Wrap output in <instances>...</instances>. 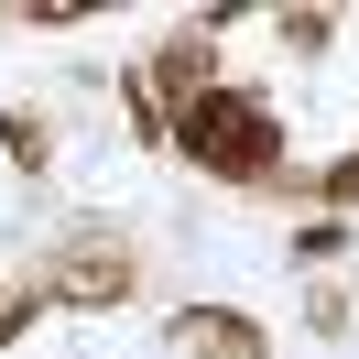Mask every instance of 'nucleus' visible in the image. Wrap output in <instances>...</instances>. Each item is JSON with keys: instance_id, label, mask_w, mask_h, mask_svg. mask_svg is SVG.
<instances>
[{"instance_id": "nucleus-1", "label": "nucleus", "mask_w": 359, "mask_h": 359, "mask_svg": "<svg viewBox=\"0 0 359 359\" xmlns=\"http://www.w3.org/2000/svg\"><path fill=\"white\" fill-rule=\"evenodd\" d=\"M185 142H196L207 163H272V131H262V109H250V98H196V109H185Z\"/></svg>"}]
</instances>
